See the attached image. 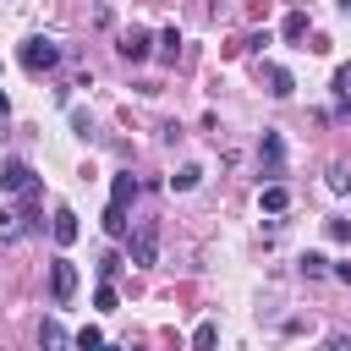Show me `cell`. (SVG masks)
<instances>
[{
  "instance_id": "30bf717a",
  "label": "cell",
  "mask_w": 351,
  "mask_h": 351,
  "mask_svg": "<svg viewBox=\"0 0 351 351\" xmlns=\"http://www.w3.org/2000/svg\"><path fill=\"white\" fill-rule=\"evenodd\" d=\"M285 208H291V192H285L280 181H269V186H263V214H285Z\"/></svg>"
},
{
  "instance_id": "44dd1931",
  "label": "cell",
  "mask_w": 351,
  "mask_h": 351,
  "mask_svg": "<svg viewBox=\"0 0 351 351\" xmlns=\"http://www.w3.org/2000/svg\"><path fill=\"white\" fill-rule=\"evenodd\" d=\"M71 340H77V346H82V351H88V346H104V335H99V329H93V324H88V329H77V335H71Z\"/></svg>"
},
{
  "instance_id": "ba28073f",
  "label": "cell",
  "mask_w": 351,
  "mask_h": 351,
  "mask_svg": "<svg viewBox=\"0 0 351 351\" xmlns=\"http://www.w3.org/2000/svg\"><path fill=\"white\" fill-rule=\"evenodd\" d=\"M132 197H137V176H132V170H121V176H110V203H121V208H126Z\"/></svg>"
},
{
  "instance_id": "52a82bcc",
  "label": "cell",
  "mask_w": 351,
  "mask_h": 351,
  "mask_svg": "<svg viewBox=\"0 0 351 351\" xmlns=\"http://www.w3.org/2000/svg\"><path fill=\"white\" fill-rule=\"evenodd\" d=\"M77 230H82V225H77V214L60 203V208H55V219H49V236H55L60 247H71V241H77Z\"/></svg>"
},
{
  "instance_id": "4fadbf2b",
  "label": "cell",
  "mask_w": 351,
  "mask_h": 351,
  "mask_svg": "<svg viewBox=\"0 0 351 351\" xmlns=\"http://www.w3.org/2000/svg\"><path fill=\"white\" fill-rule=\"evenodd\" d=\"M197 181H203V170H197V165H181V170L170 176V186H176V192H192Z\"/></svg>"
},
{
  "instance_id": "3957f363",
  "label": "cell",
  "mask_w": 351,
  "mask_h": 351,
  "mask_svg": "<svg viewBox=\"0 0 351 351\" xmlns=\"http://www.w3.org/2000/svg\"><path fill=\"white\" fill-rule=\"evenodd\" d=\"M132 263H137V269L159 263V225H154V219H143V225L132 230Z\"/></svg>"
},
{
  "instance_id": "ffe728a7",
  "label": "cell",
  "mask_w": 351,
  "mask_h": 351,
  "mask_svg": "<svg viewBox=\"0 0 351 351\" xmlns=\"http://www.w3.org/2000/svg\"><path fill=\"white\" fill-rule=\"evenodd\" d=\"M329 192H351V170L346 165H329Z\"/></svg>"
},
{
  "instance_id": "9c48e42d",
  "label": "cell",
  "mask_w": 351,
  "mask_h": 351,
  "mask_svg": "<svg viewBox=\"0 0 351 351\" xmlns=\"http://www.w3.org/2000/svg\"><path fill=\"white\" fill-rule=\"evenodd\" d=\"M263 77H269V93H274V99H291V93H296V82H291L285 66H263Z\"/></svg>"
},
{
  "instance_id": "7402d4cb",
  "label": "cell",
  "mask_w": 351,
  "mask_h": 351,
  "mask_svg": "<svg viewBox=\"0 0 351 351\" xmlns=\"http://www.w3.org/2000/svg\"><path fill=\"white\" fill-rule=\"evenodd\" d=\"M99 274H104V280H115V274H121V258H115V252H104V258H99Z\"/></svg>"
},
{
  "instance_id": "603a6c76",
  "label": "cell",
  "mask_w": 351,
  "mask_h": 351,
  "mask_svg": "<svg viewBox=\"0 0 351 351\" xmlns=\"http://www.w3.org/2000/svg\"><path fill=\"white\" fill-rule=\"evenodd\" d=\"M329 241H351V225L346 219H329Z\"/></svg>"
},
{
  "instance_id": "6da1fadb",
  "label": "cell",
  "mask_w": 351,
  "mask_h": 351,
  "mask_svg": "<svg viewBox=\"0 0 351 351\" xmlns=\"http://www.w3.org/2000/svg\"><path fill=\"white\" fill-rule=\"evenodd\" d=\"M16 60H22V71H55V66H60V44L44 38V33H33V38H22Z\"/></svg>"
},
{
  "instance_id": "2e32d148",
  "label": "cell",
  "mask_w": 351,
  "mask_h": 351,
  "mask_svg": "<svg viewBox=\"0 0 351 351\" xmlns=\"http://www.w3.org/2000/svg\"><path fill=\"white\" fill-rule=\"evenodd\" d=\"M302 274H307V280L329 274V258H324V252H302Z\"/></svg>"
},
{
  "instance_id": "8fae6325",
  "label": "cell",
  "mask_w": 351,
  "mask_h": 351,
  "mask_svg": "<svg viewBox=\"0 0 351 351\" xmlns=\"http://www.w3.org/2000/svg\"><path fill=\"white\" fill-rule=\"evenodd\" d=\"M280 33H285V44H302V38H307V11H291V16L280 22Z\"/></svg>"
},
{
  "instance_id": "5b68a950",
  "label": "cell",
  "mask_w": 351,
  "mask_h": 351,
  "mask_svg": "<svg viewBox=\"0 0 351 351\" xmlns=\"http://www.w3.org/2000/svg\"><path fill=\"white\" fill-rule=\"evenodd\" d=\"M38 176H33V165L27 159H5L0 165V192H22V186H33Z\"/></svg>"
},
{
  "instance_id": "d6986e66",
  "label": "cell",
  "mask_w": 351,
  "mask_h": 351,
  "mask_svg": "<svg viewBox=\"0 0 351 351\" xmlns=\"http://www.w3.org/2000/svg\"><path fill=\"white\" fill-rule=\"evenodd\" d=\"M214 340H219V329H214V324H197V329H192V346H197V351H208Z\"/></svg>"
},
{
  "instance_id": "d4e9b609",
  "label": "cell",
  "mask_w": 351,
  "mask_h": 351,
  "mask_svg": "<svg viewBox=\"0 0 351 351\" xmlns=\"http://www.w3.org/2000/svg\"><path fill=\"white\" fill-rule=\"evenodd\" d=\"M340 11H346V16H351V0H340Z\"/></svg>"
},
{
  "instance_id": "cb8c5ba5",
  "label": "cell",
  "mask_w": 351,
  "mask_h": 351,
  "mask_svg": "<svg viewBox=\"0 0 351 351\" xmlns=\"http://www.w3.org/2000/svg\"><path fill=\"white\" fill-rule=\"evenodd\" d=\"M5 110H11V99H5V93H0V115H5Z\"/></svg>"
},
{
  "instance_id": "ac0fdd59",
  "label": "cell",
  "mask_w": 351,
  "mask_h": 351,
  "mask_svg": "<svg viewBox=\"0 0 351 351\" xmlns=\"http://www.w3.org/2000/svg\"><path fill=\"white\" fill-rule=\"evenodd\" d=\"M38 340H44V346H66L71 335H66V329H60L55 318H44V324H38Z\"/></svg>"
},
{
  "instance_id": "8992f818",
  "label": "cell",
  "mask_w": 351,
  "mask_h": 351,
  "mask_svg": "<svg viewBox=\"0 0 351 351\" xmlns=\"http://www.w3.org/2000/svg\"><path fill=\"white\" fill-rule=\"evenodd\" d=\"M115 49H121V55H126V60H148V49H154V38H148V33H143V27H126V33H121V44H115Z\"/></svg>"
},
{
  "instance_id": "7c38bea8",
  "label": "cell",
  "mask_w": 351,
  "mask_h": 351,
  "mask_svg": "<svg viewBox=\"0 0 351 351\" xmlns=\"http://www.w3.org/2000/svg\"><path fill=\"white\" fill-rule=\"evenodd\" d=\"M154 44H159V55H165V60L176 66V55H181V33H176V27H165V33L154 38Z\"/></svg>"
},
{
  "instance_id": "277c9868",
  "label": "cell",
  "mask_w": 351,
  "mask_h": 351,
  "mask_svg": "<svg viewBox=\"0 0 351 351\" xmlns=\"http://www.w3.org/2000/svg\"><path fill=\"white\" fill-rule=\"evenodd\" d=\"M49 296H55L60 307L77 296V269H71V258H55V263H49Z\"/></svg>"
},
{
  "instance_id": "e0dca14e",
  "label": "cell",
  "mask_w": 351,
  "mask_h": 351,
  "mask_svg": "<svg viewBox=\"0 0 351 351\" xmlns=\"http://www.w3.org/2000/svg\"><path fill=\"white\" fill-rule=\"evenodd\" d=\"M93 307H99V313H115V307H121V296H115V285H110V280L93 291Z\"/></svg>"
},
{
  "instance_id": "7a4b0ae2",
  "label": "cell",
  "mask_w": 351,
  "mask_h": 351,
  "mask_svg": "<svg viewBox=\"0 0 351 351\" xmlns=\"http://www.w3.org/2000/svg\"><path fill=\"white\" fill-rule=\"evenodd\" d=\"M258 165H263V181H280V176H285V137H280V132H263Z\"/></svg>"
},
{
  "instance_id": "5bb4252c",
  "label": "cell",
  "mask_w": 351,
  "mask_h": 351,
  "mask_svg": "<svg viewBox=\"0 0 351 351\" xmlns=\"http://www.w3.org/2000/svg\"><path fill=\"white\" fill-rule=\"evenodd\" d=\"M335 99H340V110H351V60L335 71Z\"/></svg>"
},
{
  "instance_id": "9a60e30c",
  "label": "cell",
  "mask_w": 351,
  "mask_h": 351,
  "mask_svg": "<svg viewBox=\"0 0 351 351\" xmlns=\"http://www.w3.org/2000/svg\"><path fill=\"white\" fill-rule=\"evenodd\" d=\"M104 230H110V236H126V208H121V203L104 208Z\"/></svg>"
}]
</instances>
